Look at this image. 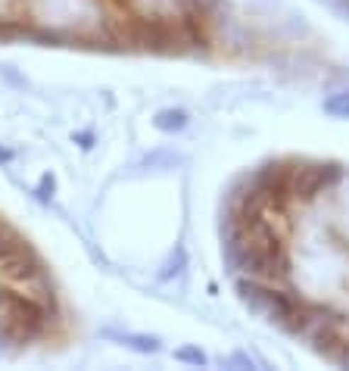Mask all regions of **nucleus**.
<instances>
[{
    "label": "nucleus",
    "mask_w": 349,
    "mask_h": 371,
    "mask_svg": "<svg viewBox=\"0 0 349 371\" xmlns=\"http://www.w3.org/2000/svg\"><path fill=\"white\" fill-rule=\"evenodd\" d=\"M10 156H13V153H6V150H0V162H6V160H10Z\"/></svg>",
    "instance_id": "nucleus-5"
},
{
    "label": "nucleus",
    "mask_w": 349,
    "mask_h": 371,
    "mask_svg": "<svg viewBox=\"0 0 349 371\" xmlns=\"http://www.w3.org/2000/svg\"><path fill=\"white\" fill-rule=\"evenodd\" d=\"M334 4H337V6H343V13L349 16V0H334Z\"/></svg>",
    "instance_id": "nucleus-4"
},
{
    "label": "nucleus",
    "mask_w": 349,
    "mask_h": 371,
    "mask_svg": "<svg viewBox=\"0 0 349 371\" xmlns=\"http://www.w3.org/2000/svg\"><path fill=\"white\" fill-rule=\"evenodd\" d=\"M0 321L16 340H35L50 325V306L10 284V287H0Z\"/></svg>",
    "instance_id": "nucleus-2"
},
{
    "label": "nucleus",
    "mask_w": 349,
    "mask_h": 371,
    "mask_svg": "<svg viewBox=\"0 0 349 371\" xmlns=\"http://www.w3.org/2000/svg\"><path fill=\"white\" fill-rule=\"evenodd\" d=\"M225 256L268 321L349 365V165L277 160L231 191Z\"/></svg>",
    "instance_id": "nucleus-1"
},
{
    "label": "nucleus",
    "mask_w": 349,
    "mask_h": 371,
    "mask_svg": "<svg viewBox=\"0 0 349 371\" xmlns=\"http://www.w3.org/2000/svg\"><path fill=\"white\" fill-rule=\"evenodd\" d=\"M184 125V113H162L160 119H156V128H181Z\"/></svg>",
    "instance_id": "nucleus-3"
}]
</instances>
